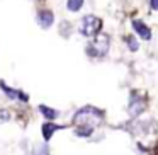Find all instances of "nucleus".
Segmentation results:
<instances>
[{"mask_svg": "<svg viewBox=\"0 0 158 155\" xmlns=\"http://www.w3.org/2000/svg\"><path fill=\"white\" fill-rule=\"evenodd\" d=\"M102 118H104V114L100 113L99 109H95V107H83V109H80L78 113L75 114L73 123H75L77 126L94 128L95 124H99L100 121H102Z\"/></svg>", "mask_w": 158, "mask_h": 155, "instance_id": "obj_1", "label": "nucleus"}, {"mask_svg": "<svg viewBox=\"0 0 158 155\" xmlns=\"http://www.w3.org/2000/svg\"><path fill=\"white\" fill-rule=\"evenodd\" d=\"M109 46H110V39L107 34H99L95 36V39H94L92 43H90V46L87 48V51H89L90 56H106L107 51H109Z\"/></svg>", "mask_w": 158, "mask_h": 155, "instance_id": "obj_2", "label": "nucleus"}, {"mask_svg": "<svg viewBox=\"0 0 158 155\" xmlns=\"http://www.w3.org/2000/svg\"><path fill=\"white\" fill-rule=\"evenodd\" d=\"M100 26H102V21L99 17H95V15H85L82 21V26H80V32L83 36H95L100 31Z\"/></svg>", "mask_w": 158, "mask_h": 155, "instance_id": "obj_3", "label": "nucleus"}, {"mask_svg": "<svg viewBox=\"0 0 158 155\" xmlns=\"http://www.w3.org/2000/svg\"><path fill=\"white\" fill-rule=\"evenodd\" d=\"M146 106H148L146 97L133 94V97H131V102H129V114H131L133 118L139 116V114L143 113L144 109H146Z\"/></svg>", "mask_w": 158, "mask_h": 155, "instance_id": "obj_4", "label": "nucleus"}, {"mask_svg": "<svg viewBox=\"0 0 158 155\" xmlns=\"http://www.w3.org/2000/svg\"><path fill=\"white\" fill-rule=\"evenodd\" d=\"M53 21H55V17H53V14L49 11H43V12L38 14V22H39V26H41L43 29L51 28Z\"/></svg>", "mask_w": 158, "mask_h": 155, "instance_id": "obj_5", "label": "nucleus"}, {"mask_svg": "<svg viewBox=\"0 0 158 155\" xmlns=\"http://www.w3.org/2000/svg\"><path fill=\"white\" fill-rule=\"evenodd\" d=\"M133 28H134V31H136L143 39H150L151 38V31L141 21H133Z\"/></svg>", "mask_w": 158, "mask_h": 155, "instance_id": "obj_6", "label": "nucleus"}, {"mask_svg": "<svg viewBox=\"0 0 158 155\" xmlns=\"http://www.w3.org/2000/svg\"><path fill=\"white\" fill-rule=\"evenodd\" d=\"M55 130H58V126H55L53 123H44V124H43V136H44L46 141L51 138V135H53V131H55Z\"/></svg>", "mask_w": 158, "mask_h": 155, "instance_id": "obj_7", "label": "nucleus"}, {"mask_svg": "<svg viewBox=\"0 0 158 155\" xmlns=\"http://www.w3.org/2000/svg\"><path fill=\"white\" fill-rule=\"evenodd\" d=\"M39 113L44 118H48V119H55V118L58 116V113H56L55 109H51V107H48V106H39Z\"/></svg>", "mask_w": 158, "mask_h": 155, "instance_id": "obj_8", "label": "nucleus"}, {"mask_svg": "<svg viewBox=\"0 0 158 155\" xmlns=\"http://www.w3.org/2000/svg\"><path fill=\"white\" fill-rule=\"evenodd\" d=\"M82 5H83V0H68V2H66V7H68V11H72V12L80 11Z\"/></svg>", "mask_w": 158, "mask_h": 155, "instance_id": "obj_9", "label": "nucleus"}, {"mask_svg": "<svg viewBox=\"0 0 158 155\" xmlns=\"http://www.w3.org/2000/svg\"><path fill=\"white\" fill-rule=\"evenodd\" d=\"M0 89L4 90V92H5V94H7V96H9V97H10V99H15V97H17V96H19V90H12V89H9V87H7V85H5V84H4V82H0Z\"/></svg>", "mask_w": 158, "mask_h": 155, "instance_id": "obj_10", "label": "nucleus"}, {"mask_svg": "<svg viewBox=\"0 0 158 155\" xmlns=\"http://www.w3.org/2000/svg\"><path fill=\"white\" fill-rule=\"evenodd\" d=\"M94 128H89V126H78L77 128V135L78 136H89L90 133H92Z\"/></svg>", "mask_w": 158, "mask_h": 155, "instance_id": "obj_11", "label": "nucleus"}, {"mask_svg": "<svg viewBox=\"0 0 158 155\" xmlns=\"http://www.w3.org/2000/svg\"><path fill=\"white\" fill-rule=\"evenodd\" d=\"M127 45H129V50L131 51H136L138 48H139V45H138V41L134 38H127Z\"/></svg>", "mask_w": 158, "mask_h": 155, "instance_id": "obj_12", "label": "nucleus"}, {"mask_svg": "<svg viewBox=\"0 0 158 155\" xmlns=\"http://www.w3.org/2000/svg\"><path fill=\"white\" fill-rule=\"evenodd\" d=\"M9 119H10V114H9L7 111L0 109V121H9Z\"/></svg>", "mask_w": 158, "mask_h": 155, "instance_id": "obj_13", "label": "nucleus"}, {"mask_svg": "<svg viewBox=\"0 0 158 155\" xmlns=\"http://www.w3.org/2000/svg\"><path fill=\"white\" fill-rule=\"evenodd\" d=\"M150 7L153 11H158V0H150Z\"/></svg>", "mask_w": 158, "mask_h": 155, "instance_id": "obj_14", "label": "nucleus"}]
</instances>
